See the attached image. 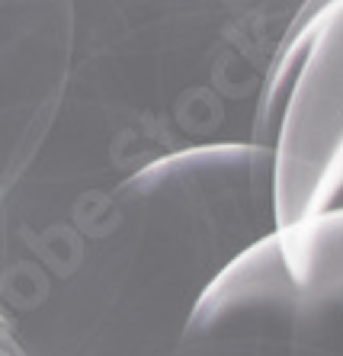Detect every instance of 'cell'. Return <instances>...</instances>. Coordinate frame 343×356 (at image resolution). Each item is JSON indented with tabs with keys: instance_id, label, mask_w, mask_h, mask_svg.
I'll use <instances>...</instances> for the list:
<instances>
[{
	"instance_id": "obj_1",
	"label": "cell",
	"mask_w": 343,
	"mask_h": 356,
	"mask_svg": "<svg viewBox=\"0 0 343 356\" xmlns=\"http://www.w3.org/2000/svg\"><path fill=\"white\" fill-rule=\"evenodd\" d=\"M279 232L273 151L209 148L106 186L19 183L0 202V318L77 356H174L199 298Z\"/></svg>"
},
{
	"instance_id": "obj_2",
	"label": "cell",
	"mask_w": 343,
	"mask_h": 356,
	"mask_svg": "<svg viewBox=\"0 0 343 356\" xmlns=\"http://www.w3.org/2000/svg\"><path fill=\"white\" fill-rule=\"evenodd\" d=\"M308 0H74V65L23 183L106 186L151 164L253 145Z\"/></svg>"
},
{
	"instance_id": "obj_3",
	"label": "cell",
	"mask_w": 343,
	"mask_h": 356,
	"mask_svg": "<svg viewBox=\"0 0 343 356\" xmlns=\"http://www.w3.org/2000/svg\"><path fill=\"white\" fill-rule=\"evenodd\" d=\"M174 356H343V209L283 225L235 260Z\"/></svg>"
},
{
	"instance_id": "obj_4",
	"label": "cell",
	"mask_w": 343,
	"mask_h": 356,
	"mask_svg": "<svg viewBox=\"0 0 343 356\" xmlns=\"http://www.w3.org/2000/svg\"><path fill=\"white\" fill-rule=\"evenodd\" d=\"M253 145L273 151L279 228L343 209V0H308L299 13Z\"/></svg>"
},
{
	"instance_id": "obj_5",
	"label": "cell",
	"mask_w": 343,
	"mask_h": 356,
	"mask_svg": "<svg viewBox=\"0 0 343 356\" xmlns=\"http://www.w3.org/2000/svg\"><path fill=\"white\" fill-rule=\"evenodd\" d=\"M74 0H0V190L26 180L49 145L74 65Z\"/></svg>"
},
{
	"instance_id": "obj_6",
	"label": "cell",
	"mask_w": 343,
	"mask_h": 356,
	"mask_svg": "<svg viewBox=\"0 0 343 356\" xmlns=\"http://www.w3.org/2000/svg\"><path fill=\"white\" fill-rule=\"evenodd\" d=\"M0 356H23V350H19L17 337H13V331H10V324L0 318Z\"/></svg>"
},
{
	"instance_id": "obj_7",
	"label": "cell",
	"mask_w": 343,
	"mask_h": 356,
	"mask_svg": "<svg viewBox=\"0 0 343 356\" xmlns=\"http://www.w3.org/2000/svg\"><path fill=\"white\" fill-rule=\"evenodd\" d=\"M0 202H3V190H0Z\"/></svg>"
}]
</instances>
